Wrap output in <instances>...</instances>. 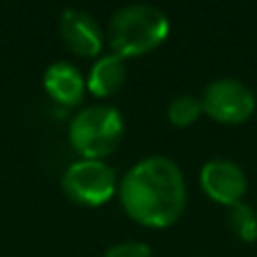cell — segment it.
Segmentation results:
<instances>
[{"instance_id":"obj_1","label":"cell","mask_w":257,"mask_h":257,"mask_svg":"<svg viewBox=\"0 0 257 257\" xmlns=\"http://www.w3.org/2000/svg\"><path fill=\"white\" fill-rule=\"evenodd\" d=\"M117 194L124 212L147 228H167L176 223L187 203L185 176L167 156L138 160L120 181Z\"/></svg>"},{"instance_id":"obj_2","label":"cell","mask_w":257,"mask_h":257,"mask_svg":"<svg viewBox=\"0 0 257 257\" xmlns=\"http://www.w3.org/2000/svg\"><path fill=\"white\" fill-rule=\"evenodd\" d=\"M108 45L120 59H136L154 52L167 41L169 18L154 5H126L108 21Z\"/></svg>"},{"instance_id":"obj_3","label":"cell","mask_w":257,"mask_h":257,"mask_svg":"<svg viewBox=\"0 0 257 257\" xmlns=\"http://www.w3.org/2000/svg\"><path fill=\"white\" fill-rule=\"evenodd\" d=\"M124 138V117L113 106H86L70 120V147L88 160H102L120 147Z\"/></svg>"},{"instance_id":"obj_4","label":"cell","mask_w":257,"mask_h":257,"mask_svg":"<svg viewBox=\"0 0 257 257\" xmlns=\"http://www.w3.org/2000/svg\"><path fill=\"white\" fill-rule=\"evenodd\" d=\"M115 169L104 160L79 158L77 163L68 165L61 176V190L72 203L86 205V208H99L113 199L117 192Z\"/></svg>"},{"instance_id":"obj_5","label":"cell","mask_w":257,"mask_h":257,"mask_svg":"<svg viewBox=\"0 0 257 257\" xmlns=\"http://www.w3.org/2000/svg\"><path fill=\"white\" fill-rule=\"evenodd\" d=\"M203 113L219 124H244L255 113V95L239 79H217L203 90Z\"/></svg>"},{"instance_id":"obj_6","label":"cell","mask_w":257,"mask_h":257,"mask_svg":"<svg viewBox=\"0 0 257 257\" xmlns=\"http://www.w3.org/2000/svg\"><path fill=\"white\" fill-rule=\"evenodd\" d=\"M201 187L210 201L232 208L244 201L246 190H248V178L237 163L228 158H214L201 169Z\"/></svg>"},{"instance_id":"obj_7","label":"cell","mask_w":257,"mask_h":257,"mask_svg":"<svg viewBox=\"0 0 257 257\" xmlns=\"http://www.w3.org/2000/svg\"><path fill=\"white\" fill-rule=\"evenodd\" d=\"M59 34L70 52L77 57H97L104 50V32L93 16L84 9H66L59 18Z\"/></svg>"},{"instance_id":"obj_8","label":"cell","mask_w":257,"mask_h":257,"mask_svg":"<svg viewBox=\"0 0 257 257\" xmlns=\"http://www.w3.org/2000/svg\"><path fill=\"white\" fill-rule=\"evenodd\" d=\"M43 86L48 90V95L52 97V102L61 104L66 108L81 104L86 93V79L68 61H57L52 66H48V70L43 75Z\"/></svg>"},{"instance_id":"obj_9","label":"cell","mask_w":257,"mask_h":257,"mask_svg":"<svg viewBox=\"0 0 257 257\" xmlns=\"http://www.w3.org/2000/svg\"><path fill=\"white\" fill-rule=\"evenodd\" d=\"M126 84V61L117 54H102L95 59L86 77V90L95 97H111Z\"/></svg>"},{"instance_id":"obj_10","label":"cell","mask_w":257,"mask_h":257,"mask_svg":"<svg viewBox=\"0 0 257 257\" xmlns=\"http://www.w3.org/2000/svg\"><path fill=\"white\" fill-rule=\"evenodd\" d=\"M228 226L237 239L253 244L257 241V210L248 203H237L228 210Z\"/></svg>"},{"instance_id":"obj_11","label":"cell","mask_w":257,"mask_h":257,"mask_svg":"<svg viewBox=\"0 0 257 257\" xmlns=\"http://www.w3.org/2000/svg\"><path fill=\"white\" fill-rule=\"evenodd\" d=\"M203 113V106H201V99L192 97V95H178V97L172 99L167 108V117L172 122V126L176 128H187L192 126Z\"/></svg>"},{"instance_id":"obj_12","label":"cell","mask_w":257,"mask_h":257,"mask_svg":"<svg viewBox=\"0 0 257 257\" xmlns=\"http://www.w3.org/2000/svg\"><path fill=\"white\" fill-rule=\"evenodd\" d=\"M104 257H151V248L142 241H122L111 246Z\"/></svg>"}]
</instances>
